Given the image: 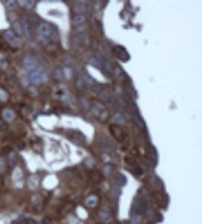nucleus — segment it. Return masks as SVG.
Segmentation results:
<instances>
[{"label":"nucleus","mask_w":202,"mask_h":224,"mask_svg":"<svg viewBox=\"0 0 202 224\" xmlns=\"http://www.w3.org/2000/svg\"><path fill=\"white\" fill-rule=\"evenodd\" d=\"M37 35L45 37L50 39L51 41H55L58 39V33L49 23H40L38 28H37Z\"/></svg>","instance_id":"f257e3e1"},{"label":"nucleus","mask_w":202,"mask_h":224,"mask_svg":"<svg viewBox=\"0 0 202 224\" xmlns=\"http://www.w3.org/2000/svg\"><path fill=\"white\" fill-rule=\"evenodd\" d=\"M29 78L31 81L35 84H40L41 82H45L48 80L46 72L43 69H40V68H36L35 70L30 71Z\"/></svg>","instance_id":"f03ea898"},{"label":"nucleus","mask_w":202,"mask_h":224,"mask_svg":"<svg viewBox=\"0 0 202 224\" xmlns=\"http://www.w3.org/2000/svg\"><path fill=\"white\" fill-rule=\"evenodd\" d=\"M4 37H5L6 41L10 45V46L16 48V47H20V45H22V39H20L19 37H17L14 34V32L11 30L6 31L4 34Z\"/></svg>","instance_id":"7ed1b4c3"},{"label":"nucleus","mask_w":202,"mask_h":224,"mask_svg":"<svg viewBox=\"0 0 202 224\" xmlns=\"http://www.w3.org/2000/svg\"><path fill=\"white\" fill-rule=\"evenodd\" d=\"M113 53H115V55L116 56L118 59H119L122 62H128L129 60V54L128 53V51H126V49L124 47L120 46V45H116V46L114 47L113 49Z\"/></svg>","instance_id":"20e7f679"},{"label":"nucleus","mask_w":202,"mask_h":224,"mask_svg":"<svg viewBox=\"0 0 202 224\" xmlns=\"http://www.w3.org/2000/svg\"><path fill=\"white\" fill-rule=\"evenodd\" d=\"M23 64H24V66L29 71L35 70L36 68H38L37 67V65H38L37 60L34 56H32V55H26V56L23 58Z\"/></svg>","instance_id":"39448f33"},{"label":"nucleus","mask_w":202,"mask_h":224,"mask_svg":"<svg viewBox=\"0 0 202 224\" xmlns=\"http://www.w3.org/2000/svg\"><path fill=\"white\" fill-rule=\"evenodd\" d=\"M99 143H100V146L106 151H108V152H115L116 148L108 138H106L104 136H101L99 138Z\"/></svg>","instance_id":"423d86ee"},{"label":"nucleus","mask_w":202,"mask_h":224,"mask_svg":"<svg viewBox=\"0 0 202 224\" xmlns=\"http://www.w3.org/2000/svg\"><path fill=\"white\" fill-rule=\"evenodd\" d=\"M146 201L143 198H138V201L134 203L133 205V209H134L135 213L137 214H143L145 213V209H146Z\"/></svg>","instance_id":"0eeeda50"},{"label":"nucleus","mask_w":202,"mask_h":224,"mask_svg":"<svg viewBox=\"0 0 202 224\" xmlns=\"http://www.w3.org/2000/svg\"><path fill=\"white\" fill-rule=\"evenodd\" d=\"M22 33H24L25 37L27 39H31L32 37V30H31V25H30V20L27 16H23L22 17Z\"/></svg>","instance_id":"6e6552de"},{"label":"nucleus","mask_w":202,"mask_h":224,"mask_svg":"<svg viewBox=\"0 0 202 224\" xmlns=\"http://www.w3.org/2000/svg\"><path fill=\"white\" fill-rule=\"evenodd\" d=\"M131 118L133 122L135 123L136 126L140 128L141 130H145V123L143 122V118L140 115V112H131Z\"/></svg>","instance_id":"1a4fd4ad"},{"label":"nucleus","mask_w":202,"mask_h":224,"mask_svg":"<svg viewBox=\"0 0 202 224\" xmlns=\"http://www.w3.org/2000/svg\"><path fill=\"white\" fill-rule=\"evenodd\" d=\"M110 132L112 133V134L114 136V137L118 141H122L124 139V133L123 131L119 128L118 126H116L115 124H112L110 126Z\"/></svg>","instance_id":"9d476101"},{"label":"nucleus","mask_w":202,"mask_h":224,"mask_svg":"<svg viewBox=\"0 0 202 224\" xmlns=\"http://www.w3.org/2000/svg\"><path fill=\"white\" fill-rule=\"evenodd\" d=\"M99 59H100V61H101L102 66L104 68V70L107 72V73H109V74L114 73L115 66H114V64H113L110 61L107 60V59H105V58H104V57H101V58H99Z\"/></svg>","instance_id":"9b49d317"},{"label":"nucleus","mask_w":202,"mask_h":224,"mask_svg":"<svg viewBox=\"0 0 202 224\" xmlns=\"http://www.w3.org/2000/svg\"><path fill=\"white\" fill-rule=\"evenodd\" d=\"M2 116H3V118H4V120H7V122H12V120H14L15 114H14V112H13V110L9 109V108H6V109L3 110Z\"/></svg>","instance_id":"f8f14e48"},{"label":"nucleus","mask_w":202,"mask_h":224,"mask_svg":"<svg viewBox=\"0 0 202 224\" xmlns=\"http://www.w3.org/2000/svg\"><path fill=\"white\" fill-rule=\"evenodd\" d=\"M82 80H83V81L87 84L88 85H92V86H94V85H96V81H95V80L93 78L91 77V76L87 73V72H84L83 74H82Z\"/></svg>","instance_id":"ddd939ff"},{"label":"nucleus","mask_w":202,"mask_h":224,"mask_svg":"<svg viewBox=\"0 0 202 224\" xmlns=\"http://www.w3.org/2000/svg\"><path fill=\"white\" fill-rule=\"evenodd\" d=\"M110 97H111L110 92H109L107 89L102 90V91L99 92V99H100L101 101H102V102L109 101V100H110Z\"/></svg>","instance_id":"4468645a"},{"label":"nucleus","mask_w":202,"mask_h":224,"mask_svg":"<svg viewBox=\"0 0 202 224\" xmlns=\"http://www.w3.org/2000/svg\"><path fill=\"white\" fill-rule=\"evenodd\" d=\"M115 182L118 186H124L127 183V177L124 175L118 173L115 175Z\"/></svg>","instance_id":"2eb2a0df"},{"label":"nucleus","mask_w":202,"mask_h":224,"mask_svg":"<svg viewBox=\"0 0 202 224\" xmlns=\"http://www.w3.org/2000/svg\"><path fill=\"white\" fill-rule=\"evenodd\" d=\"M90 64L92 65V66L98 68V69H101L102 67V64H101V61L99 58H96V57H92L90 59Z\"/></svg>","instance_id":"dca6fc26"},{"label":"nucleus","mask_w":202,"mask_h":224,"mask_svg":"<svg viewBox=\"0 0 202 224\" xmlns=\"http://www.w3.org/2000/svg\"><path fill=\"white\" fill-rule=\"evenodd\" d=\"M54 77H55V78H57V80H63V78H64L63 70L61 69V68H60V67H57L55 69V71H54Z\"/></svg>","instance_id":"f3484780"},{"label":"nucleus","mask_w":202,"mask_h":224,"mask_svg":"<svg viewBox=\"0 0 202 224\" xmlns=\"http://www.w3.org/2000/svg\"><path fill=\"white\" fill-rule=\"evenodd\" d=\"M85 22V17L83 15H76L73 18V23L74 25H81V23H83Z\"/></svg>","instance_id":"a211bd4d"},{"label":"nucleus","mask_w":202,"mask_h":224,"mask_svg":"<svg viewBox=\"0 0 202 224\" xmlns=\"http://www.w3.org/2000/svg\"><path fill=\"white\" fill-rule=\"evenodd\" d=\"M73 11L77 13V15H80L82 12L85 11V6L83 5H76L73 8Z\"/></svg>","instance_id":"6ab92c4d"},{"label":"nucleus","mask_w":202,"mask_h":224,"mask_svg":"<svg viewBox=\"0 0 202 224\" xmlns=\"http://www.w3.org/2000/svg\"><path fill=\"white\" fill-rule=\"evenodd\" d=\"M37 40H38V42L41 43L42 45H49L50 42H51V40L50 39H48V37H42V36H39V35H37Z\"/></svg>","instance_id":"aec40b11"},{"label":"nucleus","mask_w":202,"mask_h":224,"mask_svg":"<svg viewBox=\"0 0 202 224\" xmlns=\"http://www.w3.org/2000/svg\"><path fill=\"white\" fill-rule=\"evenodd\" d=\"M80 105L82 106V108H83L85 110H88V109H90V103L86 98L80 99Z\"/></svg>","instance_id":"412c9836"},{"label":"nucleus","mask_w":202,"mask_h":224,"mask_svg":"<svg viewBox=\"0 0 202 224\" xmlns=\"http://www.w3.org/2000/svg\"><path fill=\"white\" fill-rule=\"evenodd\" d=\"M12 26H13V29H14L17 35H19V36L22 35V26L20 25L19 23H14Z\"/></svg>","instance_id":"4be33fe9"},{"label":"nucleus","mask_w":202,"mask_h":224,"mask_svg":"<svg viewBox=\"0 0 202 224\" xmlns=\"http://www.w3.org/2000/svg\"><path fill=\"white\" fill-rule=\"evenodd\" d=\"M96 203H97V199L95 196H90V197H88L86 200V204L88 206H94L96 205Z\"/></svg>","instance_id":"5701e85b"},{"label":"nucleus","mask_w":202,"mask_h":224,"mask_svg":"<svg viewBox=\"0 0 202 224\" xmlns=\"http://www.w3.org/2000/svg\"><path fill=\"white\" fill-rule=\"evenodd\" d=\"M115 120L116 123H118V124H124L125 123L124 117H123V115L120 114V113H118V114L115 116Z\"/></svg>","instance_id":"b1692460"},{"label":"nucleus","mask_w":202,"mask_h":224,"mask_svg":"<svg viewBox=\"0 0 202 224\" xmlns=\"http://www.w3.org/2000/svg\"><path fill=\"white\" fill-rule=\"evenodd\" d=\"M77 87L80 90V91H84L85 89L87 88V85L86 83L83 81V80L82 78H79V80H77Z\"/></svg>","instance_id":"393cba45"},{"label":"nucleus","mask_w":202,"mask_h":224,"mask_svg":"<svg viewBox=\"0 0 202 224\" xmlns=\"http://www.w3.org/2000/svg\"><path fill=\"white\" fill-rule=\"evenodd\" d=\"M100 119L101 120H102V122H105L106 120L108 119V117H109V112L107 111L106 109H102V111L101 112V114H100Z\"/></svg>","instance_id":"a878e982"},{"label":"nucleus","mask_w":202,"mask_h":224,"mask_svg":"<svg viewBox=\"0 0 202 224\" xmlns=\"http://www.w3.org/2000/svg\"><path fill=\"white\" fill-rule=\"evenodd\" d=\"M102 217L104 221H105V222H108V221H110V220H111V215H110V213H109L108 211H106L105 214L102 212Z\"/></svg>","instance_id":"bb28decb"},{"label":"nucleus","mask_w":202,"mask_h":224,"mask_svg":"<svg viewBox=\"0 0 202 224\" xmlns=\"http://www.w3.org/2000/svg\"><path fill=\"white\" fill-rule=\"evenodd\" d=\"M7 99H8V94L4 90H0V100L1 101H6Z\"/></svg>","instance_id":"cd10ccee"},{"label":"nucleus","mask_w":202,"mask_h":224,"mask_svg":"<svg viewBox=\"0 0 202 224\" xmlns=\"http://www.w3.org/2000/svg\"><path fill=\"white\" fill-rule=\"evenodd\" d=\"M112 165L111 164H107V165H105L104 166V175H109L112 172Z\"/></svg>","instance_id":"c85d7f7f"},{"label":"nucleus","mask_w":202,"mask_h":224,"mask_svg":"<svg viewBox=\"0 0 202 224\" xmlns=\"http://www.w3.org/2000/svg\"><path fill=\"white\" fill-rule=\"evenodd\" d=\"M16 161H17V158H16V154L14 152H12L11 154H10V156H9V164L13 165L15 163H16Z\"/></svg>","instance_id":"c756f323"},{"label":"nucleus","mask_w":202,"mask_h":224,"mask_svg":"<svg viewBox=\"0 0 202 224\" xmlns=\"http://www.w3.org/2000/svg\"><path fill=\"white\" fill-rule=\"evenodd\" d=\"M22 6L23 7H25L26 9H31L32 8V7L34 6V4H35V3H34V1H24V2H22Z\"/></svg>","instance_id":"7c9ffc66"},{"label":"nucleus","mask_w":202,"mask_h":224,"mask_svg":"<svg viewBox=\"0 0 202 224\" xmlns=\"http://www.w3.org/2000/svg\"><path fill=\"white\" fill-rule=\"evenodd\" d=\"M15 6H16V3L14 1H9L7 3V8L9 9H13L15 8Z\"/></svg>","instance_id":"2f4dec72"},{"label":"nucleus","mask_w":202,"mask_h":224,"mask_svg":"<svg viewBox=\"0 0 202 224\" xmlns=\"http://www.w3.org/2000/svg\"><path fill=\"white\" fill-rule=\"evenodd\" d=\"M134 172H135V174H136V175H142V174L143 173V170L142 169L141 167H136V168H135V170H134Z\"/></svg>","instance_id":"473e14b6"},{"label":"nucleus","mask_w":202,"mask_h":224,"mask_svg":"<svg viewBox=\"0 0 202 224\" xmlns=\"http://www.w3.org/2000/svg\"><path fill=\"white\" fill-rule=\"evenodd\" d=\"M25 223H26V224H36V221L35 219H31V218H28V219H25Z\"/></svg>","instance_id":"72a5a7b5"},{"label":"nucleus","mask_w":202,"mask_h":224,"mask_svg":"<svg viewBox=\"0 0 202 224\" xmlns=\"http://www.w3.org/2000/svg\"><path fill=\"white\" fill-rule=\"evenodd\" d=\"M22 84L24 85V86H27L28 85V80L26 78L25 76H23V77H22Z\"/></svg>","instance_id":"f704fd0d"},{"label":"nucleus","mask_w":202,"mask_h":224,"mask_svg":"<svg viewBox=\"0 0 202 224\" xmlns=\"http://www.w3.org/2000/svg\"><path fill=\"white\" fill-rule=\"evenodd\" d=\"M50 223V219H44L43 220V222H42V224H49Z\"/></svg>","instance_id":"c9c22d12"},{"label":"nucleus","mask_w":202,"mask_h":224,"mask_svg":"<svg viewBox=\"0 0 202 224\" xmlns=\"http://www.w3.org/2000/svg\"><path fill=\"white\" fill-rule=\"evenodd\" d=\"M11 224H19V223L17 222V221H12V223H11Z\"/></svg>","instance_id":"e433bc0d"}]
</instances>
